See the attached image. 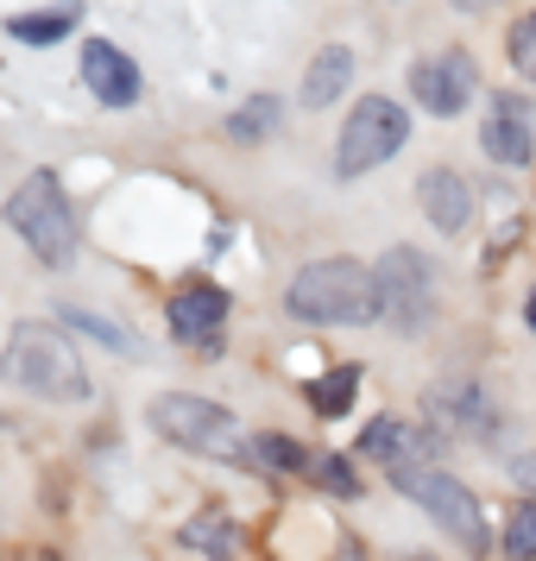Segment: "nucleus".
I'll return each instance as SVG.
<instances>
[{"label":"nucleus","mask_w":536,"mask_h":561,"mask_svg":"<svg viewBox=\"0 0 536 561\" xmlns=\"http://www.w3.org/2000/svg\"><path fill=\"white\" fill-rule=\"evenodd\" d=\"M430 416H435V430H448V435H474V442H486V435L499 430V410L486 404V391L474 379H448V385H435L430 391Z\"/></svg>","instance_id":"nucleus-12"},{"label":"nucleus","mask_w":536,"mask_h":561,"mask_svg":"<svg viewBox=\"0 0 536 561\" xmlns=\"http://www.w3.org/2000/svg\"><path fill=\"white\" fill-rule=\"evenodd\" d=\"M164 322L178 334L183 347H196L203 359L221 354V322H228V290L221 284H183L171 309H164Z\"/></svg>","instance_id":"nucleus-9"},{"label":"nucleus","mask_w":536,"mask_h":561,"mask_svg":"<svg viewBox=\"0 0 536 561\" xmlns=\"http://www.w3.org/2000/svg\"><path fill=\"white\" fill-rule=\"evenodd\" d=\"M360 455L385 460V473H398V467H423V455H435V435L410 430L398 416H373V423L360 430Z\"/></svg>","instance_id":"nucleus-14"},{"label":"nucleus","mask_w":536,"mask_h":561,"mask_svg":"<svg viewBox=\"0 0 536 561\" xmlns=\"http://www.w3.org/2000/svg\"><path fill=\"white\" fill-rule=\"evenodd\" d=\"M284 309L297 322H316V329H366L379 322V272H366L360 259H316L304 265L290 290H284Z\"/></svg>","instance_id":"nucleus-1"},{"label":"nucleus","mask_w":536,"mask_h":561,"mask_svg":"<svg viewBox=\"0 0 536 561\" xmlns=\"http://www.w3.org/2000/svg\"><path fill=\"white\" fill-rule=\"evenodd\" d=\"M152 430L171 442V448H190V455H208L221 467H253V435H240L221 404L208 398H190V391H164L152 404Z\"/></svg>","instance_id":"nucleus-3"},{"label":"nucleus","mask_w":536,"mask_h":561,"mask_svg":"<svg viewBox=\"0 0 536 561\" xmlns=\"http://www.w3.org/2000/svg\"><path fill=\"white\" fill-rule=\"evenodd\" d=\"M480 146H486V158L505 164V171L531 164V152H536V107L524 102V95H492V102H486V121H480Z\"/></svg>","instance_id":"nucleus-10"},{"label":"nucleus","mask_w":536,"mask_h":561,"mask_svg":"<svg viewBox=\"0 0 536 561\" xmlns=\"http://www.w3.org/2000/svg\"><path fill=\"white\" fill-rule=\"evenodd\" d=\"M410 139V107L391 102V95H366L354 102V114L341 121V139H334V178H366L379 171L385 158H398Z\"/></svg>","instance_id":"nucleus-5"},{"label":"nucleus","mask_w":536,"mask_h":561,"mask_svg":"<svg viewBox=\"0 0 536 561\" xmlns=\"http://www.w3.org/2000/svg\"><path fill=\"white\" fill-rule=\"evenodd\" d=\"M505 556H511V561H536V499H524V505L511 511V524H505Z\"/></svg>","instance_id":"nucleus-22"},{"label":"nucleus","mask_w":536,"mask_h":561,"mask_svg":"<svg viewBox=\"0 0 536 561\" xmlns=\"http://www.w3.org/2000/svg\"><path fill=\"white\" fill-rule=\"evenodd\" d=\"M524 322H531V329H536V290H531V304H524Z\"/></svg>","instance_id":"nucleus-26"},{"label":"nucleus","mask_w":536,"mask_h":561,"mask_svg":"<svg viewBox=\"0 0 536 561\" xmlns=\"http://www.w3.org/2000/svg\"><path fill=\"white\" fill-rule=\"evenodd\" d=\"M354 391H360V366H329L322 379L304 385V404L316 416H347L354 410Z\"/></svg>","instance_id":"nucleus-17"},{"label":"nucleus","mask_w":536,"mask_h":561,"mask_svg":"<svg viewBox=\"0 0 536 561\" xmlns=\"http://www.w3.org/2000/svg\"><path fill=\"white\" fill-rule=\"evenodd\" d=\"M505 57H511V70H517L524 82H536V7L511 20V32H505Z\"/></svg>","instance_id":"nucleus-21"},{"label":"nucleus","mask_w":536,"mask_h":561,"mask_svg":"<svg viewBox=\"0 0 536 561\" xmlns=\"http://www.w3.org/2000/svg\"><path fill=\"white\" fill-rule=\"evenodd\" d=\"M379 304H385V316H391V329H404V334H417L430 322L435 272L417 247H391V253L379 259Z\"/></svg>","instance_id":"nucleus-7"},{"label":"nucleus","mask_w":536,"mask_h":561,"mask_svg":"<svg viewBox=\"0 0 536 561\" xmlns=\"http://www.w3.org/2000/svg\"><path fill=\"white\" fill-rule=\"evenodd\" d=\"M391 485H398L404 499H417V505L430 511V517H435V524H442L448 536H455L467 556H486V549H492L480 505H474V492H467L455 473H442V467H398V473H391Z\"/></svg>","instance_id":"nucleus-6"},{"label":"nucleus","mask_w":536,"mask_h":561,"mask_svg":"<svg viewBox=\"0 0 536 561\" xmlns=\"http://www.w3.org/2000/svg\"><path fill=\"white\" fill-rule=\"evenodd\" d=\"M82 82H89V95L102 107L139 102V64H133L121 45H107V38H89V45H82Z\"/></svg>","instance_id":"nucleus-11"},{"label":"nucleus","mask_w":536,"mask_h":561,"mask_svg":"<svg viewBox=\"0 0 536 561\" xmlns=\"http://www.w3.org/2000/svg\"><path fill=\"white\" fill-rule=\"evenodd\" d=\"M253 460L259 467H278V473H309L316 467V455H309L297 435H278V430H265L253 435Z\"/></svg>","instance_id":"nucleus-19"},{"label":"nucleus","mask_w":536,"mask_h":561,"mask_svg":"<svg viewBox=\"0 0 536 561\" xmlns=\"http://www.w3.org/2000/svg\"><path fill=\"white\" fill-rule=\"evenodd\" d=\"M417 203H423V221H430L435 233H460L474 221V190H467V178L448 171V164H435V171L417 178Z\"/></svg>","instance_id":"nucleus-13"},{"label":"nucleus","mask_w":536,"mask_h":561,"mask_svg":"<svg viewBox=\"0 0 536 561\" xmlns=\"http://www.w3.org/2000/svg\"><path fill=\"white\" fill-rule=\"evenodd\" d=\"M7 32H13L20 45H57L64 32H77V13H70V7H57V13H13Z\"/></svg>","instance_id":"nucleus-20"},{"label":"nucleus","mask_w":536,"mask_h":561,"mask_svg":"<svg viewBox=\"0 0 536 561\" xmlns=\"http://www.w3.org/2000/svg\"><path fill=\"white\" fill-rule=\"evenodd\" d=\"M64 322H70V329H89V334H95V341H107L114 354H127V347H133L127 334L114 329V322H102V316H82V309H64Z\"/></svg>","instance_id":"nucleus-24"},{"label":"nucleus","mask_w":536,"mask_h":561,"mask_svg":"<svg viewBox=\"0 0 536 561\" xmlns=\"http://www.w3.org/2000/svg\"><path fill=\"white\" fill-rule=\"evenodd\" d=\"M347 82H354V51H347V45H322V51L309 57L304 95H297V102H304V107H334Z\"/></svg>","instance_id":"nucleus-16"},{"label":"nucleus","mask_w":536,"mask_h":561,"mask_svg":"<svg viewBox=\"0 0 536 561\" xmlns=\"http://www.w3.org/2000/svg\"><path fill=\"white\" fill-rule=\"evenodd\" d=\"M309 473H316V485H322V492L360 499V473H354V460H347V455H322L316 467H309Z\"/></svg>","instance_id":"nucleus-23"},{"label":"nucleus","mask_w":536,"mask_h":561,"mask_svg":"<svg viewBox=\"0 0 536 561\" xmlns=\"http://www.w3.org/2000/svg\"><path fill=\"white\" fill-rule=\"evenodd\" d=\"M410 95L430 107V114L455 121V114H467L474 95H480V64L467 51H435V57H423V64H410Z\"/></svg>","instance_id":"nucleus-8"},{"label":"nucleus","mask_w":536,"mask_h":561,"mask_svg":"<svg viewBox=\"0 0 536 561\" xmlns=\"http://www.w3.org/2000/svg\"><path fill=\"white\" fill-rule=\"evenodd\" d=\"M178 542L190 549V556H208V561H240V524H233L221 505L196 511L190 524L178 530Z\"/></svg>","instance_id":"nucleus-15"},{"label":"nucleus","mask_w":536,"mask_h":561,"mask_svg":"<svg viewBox=\"0 0 536 561\" xmlns=\"http://www.w3.org/2000/svg\"><path fill=\"white\" fill-rule=\"evenodd\" d=\"M0 373L20 385V391L52 398V404H89V373H82V354L52 329V322H20V329L7 334Z\"/></svg>","instance_id":"nucleus-2"},{"label":"nucleus","mask_w":536,"mask_h":561,"mask_svg":"<svg viewBox=\"0 0 536 561\" xmlns=\"http://www.w3.org/2000/svg\"><path fill=\"white\" fill-rule=\"evenodd\" d=\"M511 473H517V480L536 492V455H517V460H511Z\"/></svg>","instance_id":"nucleus-25"},{"label":"nucleus","mask_w":536,"mask_h":561,"mask_svg":"<svg viewBox=\"0 0 536 561\" xmlns=\"http://www.w3.org/2000/svg\"><path fill=\"white\" fill-rule=\"evenodd\" d=\"M278 121H284L278 95H253V102H240L228 114V133L240 139V146H259V139H272V133H278Z\"/></svg>","instance_id":"nucleus-18"},{"label":"nucleus","mask_w":536,"mask_h":561,"mask_svg":"<svg viewBox=\"0 0 536 561\" xmlns=\"http://www.w3.org/2000/svg\"><path fill=\"white\" fill-rule=\"evenodd\" d=\"M7 221H13V233H20L52 272H64V265L77 259V247H82L77 208H70V196H64V183H57L52 171H38V178H26L20 190H13Z\"/></svg>","instance_id":"nucleus-4"}]
</instances>
